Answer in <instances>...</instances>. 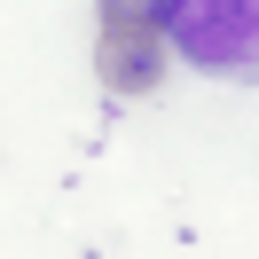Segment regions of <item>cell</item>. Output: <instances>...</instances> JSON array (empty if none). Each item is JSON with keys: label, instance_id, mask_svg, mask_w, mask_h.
<instances>
[{"label": "cell", "instance_id": "1", "mask_svg": "<svg viewBox=\"0 0 259 259\" xmlns=\"http://www.w3.org/2000/svg\"><path fill=\"white\" fill-rule=\"evenodd\" d=\"M173 63L165 0H95V79L126 102H149Z\"/></svg>", "mask_w": 259, "mask_h": 259}, {"label": "cell", "instance_id": "2", "mask_svg": "<svg viewBox=\"0 0 259 259\" xmlns=\"http://www.w3.org/2000/svg\"><path fill=\"white\" fill-rule=\"evenodd\" d=\"M165 24L189 71L259 87V0H165Z\"/></svg>", "mask_w": 259, "mask_h": 259}]
</instances>
